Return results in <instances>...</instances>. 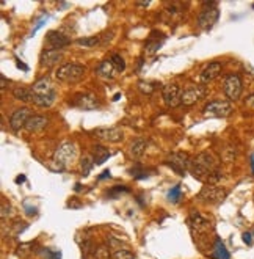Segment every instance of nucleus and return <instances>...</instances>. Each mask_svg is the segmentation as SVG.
Returning a JSON list of instances; mask_svg holds the SVG:
<instances>
[{
  "label": "nucleus",
  "instance_id": "f257e3e1",
  "mask_svg": "<svg viewBox=\"0 0 254 259\" xmlns=\"http://www.w3.org/2000/svg\"><path fill=\"white\" fill-rule=\"evenodd\" d=\"M33 93V104L41 107V108H49L52 107L55 99H57V89L54 82L49 77H43L40 81H36L32 86Z\"/></svg>",
  "mask_w": 254,
  "mask_h": 259
},
{
  "label": "nucleus",
  "instance_id": "f03ea898",
  "mask_svg": "<svg viewBox=\"0 0 254 259\" xmlns=\"http://www.w3.org/2000/svg\"><path fill=\"white\" fill-rule=\"evenodd\" d=\"M218 170V162L212 154L209 153H201L194 159H191L190 172L191 174L198 179V181H209L212 173Z\"/></svg>",
  "mask_w": 254,
  "mask_h": 259
},
{
  "label": "nucleus",
  "instance_id": "7ed1b4c3",
  "mask_svg": "<svg viewBox=\"0 0 254 259\" xmlns=\"http://www.w3.org/2000/svg\"><path fill=\"white\" fill-rule=\"evenodd\" d=\"M77 159V145L74 142H63L57 148V151L52 159L54 170L64 172L67 170Z\"/></svg>",
  "mask_w": 254,
  "mask_h": 259
},
{
  "label": "nucleus",
  "instance_id": "20e7f679",
  "mask_svg": "<svg viewBox=\"0 0 254 259\" xmlns=\"http://www.w3.org/2000/svg\"><path fill=\"white\" fill-rule=\"evenodd\" d=\"M55 77L64 84H77L85 77V68L77 63H66L57 69Z\"/></svg>",
  "mask_w": 254,
  "mask_h": 259
},
{
  "label": "nucleus",
  "instance_id": "39448f33",
  "mask_svg": "<svg viewBox=\"0 0 254 259\" xmlns=\"http://www.w3.org/2000/svg\"><path fill=\"white\" fill-rule=\"evenodd\" d=\"M218 17H220V9L217 2H204L202 9L198 16V24L204 30H210L218 22Z\"/></svg>",
  "mask_w": 254,
  "mask_h": 259
},
{
  "label": "nucleus",
  "instance_id": "423d86ee",
  "mask_svg": "<svg viewBox=\"0 0 254 259\" xmlns=\"http://www.w3.org/2000/svg\"><path fill=\"white\" fill-rule=\"evenodd\" d=\"M232 113V105L228 101H212L204 107L206 118H226Z\"/></svg>",
  "mask_w": 254,
  "mask_h": 259
},
{
  "label": "nucleus",
  "instance_id": "0eeeda50",
  "mask_svg": "<svg viewBox=\"0 0 254 259\" xmlns=\"http://www.w3.org/2000/svg\"><path fill=\"white\" fill-rule=\"evenodd\" d=\"M224 94L228 96L229 101H237V99L242 96V89H243V84L242 79L237 74H229L224 81Z\"/></svg>",
  "mask_w": 254,
  "mask_h": 259
},
{
  "label": "nucleus",
  "instance_id": "6e6552de",
  "mask_svg": "<svg viewBox=\"0 0 254 259\" xmlns=\"http://www.w3.org/2000/svg\"><path fill=\"white\" fill-rule=\"evenodd\" d=\"M226 196H228V190H224V188L217 185H210V184L202 187L198 195L199 200L207 201V203H221Z\"/></svg>",
  "mask_w": 254,
  "mask_h": 259
},
{
  "label": "nucleus",
  "instance_id": "1a4fd4ad",
  "mask_svg": "<svg viewBox=\"0 0 254 259\" xmlns=\"http://www.w3.org/2000/svg\"><path fill=\"white\" fill-rule=\"evenodd\" d=\"M206 96V86L202 85H190L182 91L181 96V104L184 105H193L196 104L198 101Z\"/></svg>",
  "mask_w": 254,
  "mask_h": 259
},
{
  "label": "nucleus",
  "instance_id": "9d476101",
  "mask_svg": "<svg viewBox=\"0 0 254 259\" xmlns=\"http://www.w3.org/2000/svg\"><path fill=\"white\" fill-rule=\"evenodd\" d=\"M168 165L173 168L174 172H178L181 176H184V173L190 170V165H191V159L187 153H173L168 157Z\"/></svg>",
  "mask_w": 254,
  "mask_h": 259
},
{
  "label": "nucleus",
  "instance_id": "9b49d317",
  "mask_svg": "<svg viewBox=\"0 0 254 259\" xmlns=\"http://www.w3.org/2000/svg\"><path fill=\"white\" fill-rule=\"evenodd\" d=\"M181 96L182 91L181 88L176 85V84H168L162 88V97H163V102L167 107L173 108V107H178L181 104Z\"/></svg>",
  "mask_w": 254,
  "mask_h": 259
},
{
  "label": "nucleus",
  "instance_id": "f8f14e48",
  "mask_svg": "<svg viewBox=\"0 0 254 259\" xmlns=\"http://www.w3.org/2000/svg\"><path fill=\"white\" fill-rule=\"evenodd\" d=\"M93 134L96 135V138L109 143H120L124 138V134L120 127H101L93 131Z\"/></svg>",
  "mask_w": 254,
  "mask_h": 259
},
{
  "label": "nucleus",
  "instance_id": "ddd939ff",
  "mask_svg": "<svg viewBox=\"0 0 254 259\" xmlns=\"http://www.w3.org/2000/svg\"><path fill=\"white\" fill-rule=\"evenodd\" d=\"M30 118H32L30 108H27V107L17 108V110L11 115V118H9V127H11L14 132L21 131V129H25V124Z\"/></svg>",
  "mask_w": 254,
  "mask_h": 259
},
{
  "label": "nucleus",
  "instance_id": "4468645a",
  "mask_svg": "<svg viewBox=\"0 0 254 259\" xmlns=\"http://www.w3.org/2000/svg\"><path fill=\"white\" fill-rule=\"evenodd\" d=\"M189 225L194 234H206L210 230V220L198 212L191 214V217L189 218Z\"/></svg>",
  "mask_w": 254,
  "mask_h": 259
},
{
  "label": "nucleus",
  "instance_id": "2eb2a0df",
  "mask_svg": "<svg viewBox=\"0 0 254 259\" xmlns=\"http://www.w3.org/2000/svg\"><path fill=\"white\" fill-rule=\"evenodd\" d=\"M74 105L79 107L80 110H96V108H99V99L91 93L79 94L75 97Z\"/></svg>",
  "mask_w": 254,
  "mask_h": 259
},
{
  "label": "nucleus",
  "instance_id": "dca6fc26",
  "mask_svg": "<svg viewBox=\"0 0 254 259\" xmlns=\"http://www.w3.org/2000/svg\"><path fill=\"white\" fill-rule=\"evenodd\" d=\"M47 43L54 49H57V51H60V49L71 44V38L62 32H58V30H51V32L47 33Z\"/></svg>",
  "mask_w": 254,
  "mask_h": 259
},
{
  "label": "nucleus",
  "instance_id": "f3484780",
  "mask_svg": "<svg viewBox=\"0 0 254 259\" xmlns=\"http://www.w3.org/2000/svg\"><path fill=\"white\" fill-rule=\"evenodd\" d=\"M62 60H63L62 51H57V49H47V51H44L40 57V65L43 68H52L58 62H62Z\"/></svg>",
  "mask_w": 254,
  "mask_h": 259
},
{
  "label": "nucleus",
  "instance_id": "a211bd4d",
  "mask_svg": "<svg viewBox=\"0 0 254 259\" xmlns=\"http://www.w3.org/2000/svg\"><path fill=\"white\" fill-rule=\"evenodd\" d=\"M220 74H221V63H218V62L209 63L201 73V82L209 84V82L215 81V79H217Z\"/></svg>",
  "mask_w": 254,
  "mask_h": 259
},
{
  "label": "nucleus",
  "instance_id": "6ab92c4d",
  "mask_svg": "<svg viewBox=\"0 0 254 259\" xmlns=\"http://www.w3.org/2000/svg\"><path fill=\"white\" fill-rule=\"evenodd\" d=\"M47 123H49L47 118H44V116H38V115L36 116H32L27 121V124H25V131L30 132V134L40 132V131H43V129H46Z\"/></svg>",
  "mask_w": 254,
  "mask_h": 259
},
{
  "label": "nucleus",
  "instance_id": "aec40b11",
  "mask_svg": "<svg viewBox=\"0 0 254 259\" xmlns=\"http://www.w3.org/2000/svg\"><path fill=\"white\" fill-rule=\"evenodd\" d=\"M115 73L116 71H115V68H113L110 60H104V62L99 66H97V69H96V74L99 76L101 79H105V81H109V79H113Z\"/></svg>",
  "mask_w": 254,
  "mask_h": 259
},
{
  "label": "nucleus",
  "instance_id": "412c9836",
  "mask_svg": "<svg viewBox=\"0 0 254 259\" xmlns=\"http://www.w3.org/2000/svg\"><path fill=\"white\" fill-rule=\"evenodd\" d=\"M13 96L22 102H33V93L30 88L16 86V88H13Z\"/></svg>",
  "mask_w": 254,
  "mask_h": 259
},
{
  "label": "nucleus",
  "instance_id": "4be33fe9",
  "mask_svg": "<svg viewBox=\"0 0 254 259\" xmlns=\"http://www.w3.org/2000/svg\"><path fill=\"white\" fill-rule=\"evenodd\" d=\"M93 157H94V162L97 165H102L107 159L110 157V151L107 148L101 146V145H96L94 146V153H93Z\"/></svg>",
  "mask_w": 254,
  "mask_h": 259
},
{
  "label": "nucleus",
  "instance_id": "5701e85b",
  "mask_svg": "<svg viewBox=\"0 0 254 259\" xmlns=\"http://www.w3.org/2000/svg\"><path fill=\"white\" fill-rule=\"evenodd\" d=\"M213 259H231L229 252L226 250V247H224V244L220 241V239H217V241H215V247H213Z\"/></svg>",
  "mask_w": 254,
  "mask_h": 259
},
{
  "label": "nucleus",
  "instance_id": "b1692460",
  "mask_svg": "<svg viewBox=\"0 0 254 259\" xmlns=\"http://www.w3.org/2000/svg\"><path fill=\"white\" fill-rule=\"evenodd\" d=\"M146 146H148V143H146L143 138H138V140H135L130 146V156L133 159H138L144 154V149Z\"/></svg>",
  "mask_w": 254,
  "mask_h": 259
},
{
  "label": "nucleus",
  "instance_id": "393cba45",
  "mask_svg": "<svg viewBox=\"0 0 254 259\" xmlns=\"http://www.w3.org/2000/svg\"><path fill=\"white\" fill-rule=\"evenodd\" d=\"M77 44L83 46V47H88V49H93L96 46L102 44V39H101V36H85V38L77 39Z\"/></svg>",
  "mask_w": 254,
  "mask_h": 259
},
{
  "label": "nucleus",
  "instance_id": "a878e982",
  "mask_svg": "<svg viewBox=\"0 0 254 259\" xmlns=\"http://www.w3.org/2000/svg\"><path fill=\"white\" fill-rule=\"evenodd\" d=\"M96 165L94 162V157L93 156H83L82 161H80V170H82V174L83 176H88L91 172V168Z\"/></svg>",
  "mask_w": 254,
  "mask_h": 259
},
{
  "label": "nucleus",
  "instance_id": "bb28decb",
  "mask_svg": "<svg viewBox=\"0 0 254 259\" xmlns=\"http://www.w3.org/2000/svg\"><path fill=\"white\" fill-rule=\"evenodd\" d=\"M110 62H112V65H113V68H115V71H116V73H123L124 69H126V62H124V58H123L121 55H118V54H113L112 58H110Z\"/></svg>",
  "mask_w": 254,
  "mask_h": 259
},
{
  "label": "nucleus",
  "instance_id": "cd10ccee",
  "mask_svg": "<svg viewBox=\"0 0 254 259\" xmlns=\"http://www.w3.org/2000/svg\"><path fill=\"white\" fill-rule=\"evenodd\" d=\"M113 259H135V255L126 248H115L113 250Z\"/></svg>",
  "mask_w": 254,
  "mask_h": 259
},
{
  "label": "nucleus",
  "instance_id": "c85d7f7f",
  "mask_svg": "<svg viewBox=\"0 0 254 259\" xmlns=\"http://www.w3.org/2000/svg\"><path fill=\"white\" fill-rule=\"evenodd\" d=\"M155 88H157V84L155 82H146V81H141L138 82V89L143 93V94H151L155 91Z\"/></svg>",
  "mask_w": 254,
  "mask_h": 259
},
{
  "label": "nucleus",
  "instance_id": "c756f323",
  "mask_svg": "<svg viewBox=\"0 0 254 259\" xmlns=\"http://www.w3.org/2000/svg\"><path fill=\"white\" fill-rule=\"evenodd\" d=\"M168 200L171 203H178L181 200V187L179 185H176V187L171 188L170 193H168Z\"/></svg>",
  "mask_w": 254,
  "mask_h": 259
},
{
  "label": "nucleus",
  "instance_id": "7c9ffc66",
  "mask_svg": "<svg viewBox=\"0 0 254 259\" xmlns=\"http://www.w3.org/2000/svg\"><path fill=\"white\" fill-rule=\"evenodd\" d=\"M160 46H162V43H159V41H149L148 44L144 46V51H146V54L152 55V54H155L159 51Z\"/></svg>",
  "mask_w": 254,
  "mask_h": 259
},
{
  "label": "nucleus",
  "instance_id": "2f4dec72",
  "mask_svg": "<svg viewBox=\"0 0 254 259\" xmlns=\"http://www.w3.org/2000/svg\"><path fill=\"white\" fill-rule=\"evenodd\" d=\"M94 255H96V259H110V252L109 248L105 247H99L97 250H94Z\"/></svg>",
  "mask_w": 254,
  "mask_h": 259
},
{
  "label": "nucleus",
  "instance_id": "473e14b6",
  "mask_svg": "<svg viewBox=\"0 0 254 259\" xmlns=\"http://www.w3.org/2000/svg\"><path fill=\"white\" fill-rule=\"evenodd\" d=\"M234 157H236V148L224 149V153H223V159H224V161L231 162V161H234Z\"/></svg>",
  "mask_w": 254,
  "mask_h": 259
},
{
  "label": "nucleus",
  "instance_id": "72a5a7b5",
  "mask_svg": "<svg viewBox=\"0 0 254 259\" xmlns=\"http://www.w3.org/2000/svg\"><path fill=\"white\" fill-rule=\"evenodd\" d=\"M113 32H109V33H105L104 36H101V39H102V46H105L107 43H110L112 39H113Z\"/></svg>",
  "mask_w": 254,
  "mask_h": 259
},
{
  "label": "nucleus",
  "instance_id": "f704fd0d",
  "mask_svg": "<svg viewBox=\"0 0 254 259\" xmlns=\"http://www.w3.org/2000/svg\"><path fill=\"white\" fill-rule=\"evenodd\" d=\"M243 242H245L247 245H253V239H251V234L250 233L243 234Z\"/></svg>",
  "mask_w": 254,
  "mask_h": 259
},
{
  "label": "nucleus",
  "instance_id": "c9c22d12",
  "mask_svg": "<svg viewBox=\"0 0 254 259\" xmlns=\"http://www.w3.org/2000/svg\"><path fill=\"white\" fill-rule=\"evenodd\" d=\"M247 105L251 107V108H254V93H253L251 96H248V99H247Z\"/></svg>",
  "mask_w": 254,
  "mask_h": 259
},
{
  "label": "nucleus",
  "instance_id": "e433bc0d",
  "mask_svg": "<svg viewBox=\"0 0 254 259\" xmlns=\"http://www.w3.org/2000/svg\"><path fill=\"white\" fill-rule=\"evenodd\" d=\"M46 21H47V16H46V17H43V19H41V21H40V22H38V24H36V27L33 28V33H36V30H38V28H41V27H43V24H44Z\"/></svg>",
  "mask_w": 254,
  "mask_h": 259
},
{
  "label": "nucleus",
  "instance_id": "4c0bfd02",
  "mask_svg": "<svg viewBox=\"0 0 254 259\" xmlns=\"http://www.w3.org/2000/svg\"><path fill=\"white\" fill-rule=\"evenodd\" d=\"M0 81H2V89H5L6 88V79H5V76H0Z\"/></svg>",
  "mask_w": 254,
  "mask_h": 259
},
{
  "label": "nucleus",
  "instance_id": "58836bf2",
  "mask_svg": "<svg viewBox=\"0 0 254 259\" xmlns=\"http://www.w3.org/2000/svg\"><path fill=\"white\" fill-rule=\"evenodd\" d=\"M109 176H110V172H109V170H105V172L102 173V176H101L99 179H104V177H109Z\"/></svg>",
  "mask_w": 254,
  "mask_h": 259
},
{
  "label": "nucleus",
  "instance_id": "ea45409f",
  "mask_svg": "<svg viewBox=\"0 0 254 259\" xmlns=\"http://www.w3.org/2000/svg\"><path fill=\"white\" fill-rule=\"evenodd\" d=\"M136 5H140V6H149V2H136Z\"/></svg>",
  "mask_w": 254,
  "mask_h": 259
},
{
  "label": "nucleus",
  "instance_id": "a19ab883",
  "mask_svg": "<svg viewBox=\"0 0 254 259\" xmlns=\"http://www.w3.org/2000/svg\"><path fill=\"white\" fill-rule=\"evenodd\" d=\"M25 181V177L24 176H19L17 179H16V182H24Z\"/></svg>",
  "mask_w": 254,
  "mask_h": 259
},
{
  "label": "nucleus",
  "instance_id": "79ce46f5",
  "mask_svg": "<svg viewBox=\"0 0 254 259\" xmlns=\"http://www.w3.org/2000/svg\"><path fill=\"white\" fill-rule=\"evenodd\" d=\"M251 167H253V173H254V154L251 156Z\"/></svg>",
  "mask_w": 254,
  "mask_h": 259
},
{
  "label": "nucleus",
  "instance_id": "37998d69",
  "mask_svg": "<svg viewBox=\"0 0 254 259\" xmlns=\"http://www.w3.org/2000/svg\"><path fill=\"white\" fill-rule=\"evenodd\" d=\"M253 6H254V5H253Z\"/></svg>",
  "mask_w": 254,
  "mask_h": 259
}]
</instances>
